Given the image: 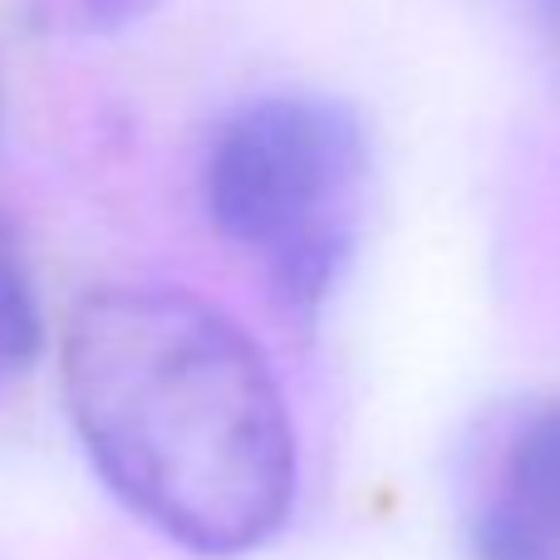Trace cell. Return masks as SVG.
<instances>
[{
	"instance_id": "obj_6",
	"label": "cell",
	"mask_w": 560,
	"mask_h": 560,
	"mask_svg": "<svg viewBox=\"0 0 560 560\" xmlns=\"http://www.w3.org/2000/svg\"><path fill=\"white\" fill-rule=\"evenodd\" d=\"M546 5V25H551V35L560 39V0H541Z\"/></svg>"
},
{
	"instance_id": "obj_5",
	"label": "cell",
	"mask_w": 560,
	"mask_h": 560,
	"mask_svg": "<svg viewBox=\"0 0 560 560\" xmlns=\"http://www.w3.org/2000/svg\"><path fill=\"white\" fill-rule=\"evenodd\" d=\"M69 5H74L89 25H118V20L138 15V10H143V0H69Z\"/></svg>"
},
{
	"instance_id": "obj_2",
	"label": "cell",
	"mask_w": 560,
	"mask_h": 560,
	"mask_svg": "<svg viewBox=\"0 0 560 560\" xmlns=\"http://www.w3.org/2000/svg\"><path fill=\"white\" fill-rule=\"evenodd\" d=\"M374 153L349 104L325 94H266L242 104L207 148V212L271 280L285 310L329 300L354 261Z\"/></svg>"
},
{
	"instance_id": "obj_3",
	"label": "cell",
	"mask_w": 560,
	"mask_h": 560,
	"mask_svg": "<svg viewBox=\"0 0 560 560\" xmlns=\"http://www.w3.org/2000/svg\"><path fill=\"white\" fill-rule=\"evenodd\" d=\"M472 546L482 560H560V398L512 428L472 516Z\"/></svg>"
},
{
	"instance_id": "obj_1",
	"label": "cell",
	"mask_w": 560,
	"mask_h": 560,
	"mask_svg": "<svg viewBox=\"0 0 560 560\" xmlns=\"http://www.w3.org/2000/svg\"><path fill=\"white\" fill-rule=\"evenodd\" d=\"M65 408L104 487L173 546L246 556L295 502V433L256 339L212 300L118 280L79 300Z\"/></svg>"
},
{
	"instance_id": "obj_4",
	"label": "cell",
	"mask_w": 560,
	"mask_h": 560,
	"mask_svg": "<svg viewBox=\"0 0 560 560\" xmlns=\"http://www.w3.org/2000/svg\"><path fill=\"white\" fill-rule=\"evenodd\" d=\"M39 345H45V315H39L35 271L15 222L0 212V394L20 384Z\"/></svg>"
}]
</instances>
